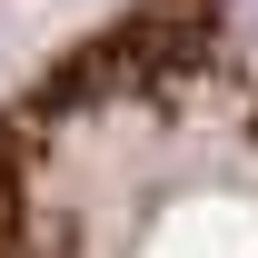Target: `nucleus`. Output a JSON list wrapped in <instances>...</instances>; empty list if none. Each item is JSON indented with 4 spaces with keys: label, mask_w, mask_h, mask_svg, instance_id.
Wrapping results in <instances>:
<instances>
[{
    "label": "nucleus",
    "mask_w": 258,
    "mask_h": 258,
    "mask_svg": "<svg viewBox=\"0 0 258 258\" xmlns=\"http://www.w3.org/2000/svg\"><path fill=\"white\" fill-rule=\"evenodd\" d=\"M0 258H258V0H129L0 109Z\"/></svg>",
    "instance_id": "nucleus-1"
}]
</instances>
